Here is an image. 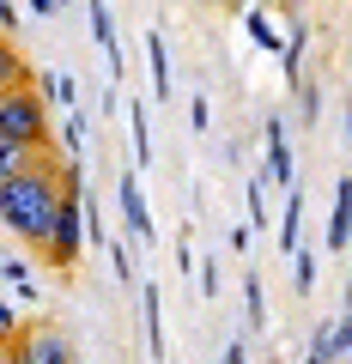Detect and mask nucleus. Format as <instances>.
Wrapping results in <instances>:
<instances>
[{"instance_id":"nucleus-13","label":"nucleus","mask_w":352,"mask_h":364,"mask_svg":"<svg viewBox=\"0 0 352 364\" xmlns=\"http://www.w3.org/2000/svg\"><path fill=\"white\" fill-rule=\"evenodd\" d=\"M292 286H298V298L316 291V255L310 249H292Z\"/></svg>"},{"instance_id":"nucleus-18","label":"nucleus","mask_w":352,"mask_h":364,"mask_svg":"<svg viewBox=\"0 0 352 364\" xmlns=\"http://www.w3.org/2000/svg\"><path fill=\"white\" fill-rule=\"evenodd\" d=\"M249 37H255L261 49H279V31L267 25V13H261V6H255V13H249Z\"/></svg>"},{"instance_id":"nucleus-11","label":"nucleus","mask_w":352,"mask_h":364,"mask_svg":"<svg viewBox=\"0 0 352 364\" xmlns=\"http://www.w3.org/2000/svg\"><path fill=\"white\" fill-rule=\"evenodd\" d=\"M140 310H146V346L152 352H164V310H158V286H146V298H140Z\"/></svg>"},{"instance_id":"nucleus-30","label":"nucleus","mask_w":352,"mask_h":364,"mask_svg":"<svg viewBox=\"0 0 352 364\" xmlns=\"http://www.w3.org/2000/svg\"><path fill=\"white\" fill-rule=\"evenodd\" d=\"M255 6H279V0H255Z\"/></svg>"},{"instance_id":"nucleus-23","label":"nucleus","mask_w":352,"mask_h":364,"mask_svg":"<svg viewBox=\"0 0 352 364\" xmlns=\"http://www.w3.org/2000/svg\"><path fill=\"white\" fill-rule=\"evenodd\" d=\"M67 140H73V146L85 140V109H79V104H73V116H67Z\"/></svg>"},{"instance_id":"nucleus-3","label":"nucleus","mask_w":352,"mask_h":364,"mask_svg":"<svg viewBox=\"0 0 352 364\" xmlns=\"http://www.w3.org/2000/svg\"><path fill=\"white\" fill-rule=\"evenodd\" d=\"M116 200H122V219H128V237H134V243H152V213H146V195H140V170L122 176Z\"/></svg>"},{"instance_id":"nucleus-24","label":"nucleus","mask_w":352,"mask_h":364,"mask_svg":"<svg viewBox=\"0 0 352 364\" xmlns=\"http://www.w3.org/2000/svg\"><path fill=\"white\" fill-rule=\"evenodd\" d=\"M0 31H18V0H0Z\"/></svg>"},{"instance_id":"nucleus-6","label":"nucleus","mask_w":352,"mask_h":364,"mask_svg":"<svg viewBox=\"0 0 352 364\" xmlns=\"http://www.w3.org/2000/svg\"><path fill=\"white\" fill-rule=\"evenodd\" d=\"M352 243V176L334 182V213H328V249Z\"/></svg>"},{"instance_id":"nucleus-10","label":"nucleus","mask_w":352,"mask_h":364,"mask_svg":"<svg viewBox=\"0 0 352 364\" xmlns=\"http://www.w3.org/2000/svg\"><path fill=\"white\" fill-rule=\"evenodd\" d=\"M18 79H31V73H25V55H18V49H13V37L0 31V91H13Z\"/></svg>"},{"instance_id":"nucleus-9","label":"nucleus","mask_w":352,"mask_h":364,"mask_svg":"<svg viewBox=\"0 0 352 364\" xmlns=\"http://www.w3.org/2000/svg\"><path fill=\"white\" fill-rule=\"evenodd\" d=\"M146 55H152V91H158V97H170V91H176V85H170V49H164L158 31L146 37Z\"/></svg>"},{"instance_id":"nucleus-17","label":"nucleus","mask_w":352,"mask_h":364,"mask_svg":"<svg viewBox=\"0 0 352 364\" xmlns=\"http://www.w3.org/2000/svg\"><path fill=\"white\" fill-rule=\"evenodd\" d=\"M298 109H304V122L322 116V85H316V79H298Z\"/></svg>"},{"instance_id":"nucleus-12","label":"nucleus","mask_w":352,"mask_h":364,"mask_svg":"<svg viewBox=\"0 0 352 364\" xmlns=\"http://www.w3.org/2000/svg\"><path fill=\"white\" fill-rule=\"evenodd\" d=\"M243 310H249V328H267V298H261V273H243Z\"/></svg>"},{"instance_id":"nucleus-14","label":"nucleus","mask_w":352,"mask_h":364,"mask_svg":"<svg viewBox=\"0 0 352 364\" xmlns=\"http://www.w3.org/2000/svg\"><path fill=\"white\" fill-rule=\"evenodd\" d=\"M43 97H49V104H67V109L79 104V91H73V79H67V73H43Z\"/></svg>"},{"instance_id":"nucleus-5","label":"nucleus","mask_w":352,"mask_h":364,"mask_svg":"<svg viewBox=\"0 0 352 364\" xmlns=\"http://www.w3.org/2000/svg\"><path fill=\"white\" fill-rule=\"evenodd\" d=\"M261 176H274L279 188H292V182H298V170H292V146H286V122H267V170H261Z\"/></svg>"},{"instance_id":"nucleus-26","label":"nucleus","mask_w":352,"mask_h":364,"mask_svg":"<svg viewBox=\"0 0 352 364\" xmlns=\"http://www.w3.org/2000/svg\"><path fill=\"white\" fill-rule=\"evenodd\" d=\"M31 13H37V18H55V13H61V0H31Z\"/></svg>"},{"instance_id":"nucleus-15","label":"nucleus","mask_w":352,"mask_h":364,"mask_svg":"<svg viewBox=\"0 0 352 364\" xmlns=\"http://www.w3.org/2000/svg\"><path fill=\"white\" fill-rule=\"evenodd\" d=\"M128 128H134V152H140V164L152 158V134H146V109L128 104Z\"/></svg>"},{"instance_id":"nucleus-19","label":"nucleus","mask_w":352,"mask_h":364,"mask_svg":"<svg viewBox=\"0 0 352 364\" xmlns=\"http://www.w3.org/2000/svg\"><path fill=\"white\" fill-rule=\"evenodd\" d=\"M110 255H116V279H122V286H134V279H140V261H134V249H128V243H116Z\"/></svg>"},{"instance_id":"nucleus-22","label":"nucleus","mask_w":352,"mask_h":364,"mask_svg":"<svg viewBox=\"0 0 352 364\" xmlns=\"http://www.w3.org/2000/svg\"><path fill=\"white\" fill-rule=\"evenodd\" d=\"M201 291H207V298H219V261H207V267H201Z\"/></svg>"},{"instance_id":"nucleus-7","label":"nucleus","mask_w":352,"mask_h":364,"mask_svg":"<svg viewBox=\"0 0 352 364\" xmlns=\"http://www.w3.org/2000/svg\"><path fill=\"white\" fill-rule=\"evenodd\" d=\"M298 231H304V188L292 182L286 188V213H279V249H286V255L298 249Z\"/></svg>"},{"instance_id":"nucleus-27","label":"nucleus","mask_w":352,"mask_h":364,"mask_svg":"<svg viewBox=\"0 0 352 364\" xmlns=\"http://www.w3.org/2000/svg\"><path fill=\"white\" fill-rule=\"evenodd\" d=\"M6 328H13V310H6V304H0V334H6Z\"/></svg>"},{"instance_id":"nucleus-16","label":"nucleus","mask_w":352,"mask_h":364,"mask_svg":"<svg viewBox=\"0 0 352 364\" xmlns=\"http://www.w3.org/2000/svg\"><path fill=\"white\" fill-rule=\"evenodd\" d=\"M304 49H310V31H298V37L286 43V79H292V85L304 79Z\"/></svg>"},{"instance_id":"nucleus-1","label":"nucleus","mask_w":352,"mask_h":364,"mask_svg":"<svg viewBox=\"0 0 352 364\" xmlns=\"http://www.w3.org/2000/svg\"><path fill=\"white\" fill-rule=\"evenodd\" d=\"M61 200H67V170L55 164L49 152H43L37 164L13 170V176H0V225H6L18 243H31V249L49 243Z\"/></svg>"},{"instance_id":"nucleus-28","label":"nucleus","mask_w":352,"mask_h":364,"mask_svg":"<svg viewBox=\"0 0 352 364\" xmlns=\"http://www.w3.org/2000/svg\"><path fill=\"white\" fill-rule=\"evenodd\" d=\"M340 304H346V310H352V279H346V291H340Z\"/></svg>"},{"instance_id":"nucleus-25","label":"nucleus","mask_w":352,"mask_h":364,"mask_svg":"<svg viewBox=\"0 0 352 364\" xmlns=\"http://www.w3.org/2000/svg\"><path fill=\"white\" fill-rule=\"evenodd\" d=\"M188 122H195V128H207V122H213V109H207V97H195V104H188Z\"/></svg>"},{"instance_id":"nucleus-2","label":"nucleus","mask_w":352,"mask_h":364,"mask_svg":"<svg viewBox=\"0 0 352 364\" xmlns=\"http://www.w3.org/2000/svg\"><path fill=\"white\" fill-rule=\"evenodd\" d=\"M0 134H13V140H25V146H49L43 91H31V79H18L13 91H0Z\"/></svg>"},{"instance_id":"nucleus-29","label":"nucleus","mask_w":352,"mask_h":364,"mask_svg":"<svg viewBox=\"0 0 352 364\" xmlns=\"http://www.w3.org/2000/svg\"><path fill=\"white\" fill-rule=\"evenodd\" d=\"M346 146H352V109H346Z\"/></svg>"},{"instance_id":"nucleus-4","label":"nucleus","mask_w":352,"mask_h":364,"mask_svg":"<svg viewBox=\"0 0 352 364\" xmlns=\"http://www.w3.org/2000/svg\"><path fill=\"white\" fill-rule=\"evenodd\" d=\"M18 352H25L31 364H67V358H79V346L67 334H55V328H31V334L18 340Z\"/></svg>"},{"instance_id":"nucleus-21","label":"nucleus","mask_w":352,"mask_h":364,"mask_svg":"<svg viewBox=\"0 0 352 364\" xmlns=\"http://www.w3.org/2000/svg\"><path fill=\"white\" fill-rule=\"evenodd\" d=\"M261 182H267V176L249 182V225H267V195H261Z\"/></svg>"},{"instance_id":"nucleus-8","label":"nucleus","mask_w":352,"mask_h":364,"mask_svg":"<svg viewBox=\"0 0 352 364\" xmlns=\"http://www.w3.org/2000/svg\"><path fill=\"white\" fill-rule=\"evenodd\" d=\"M43 152H49V146H25V140H13V134H0V176H13V170L37 164Z\"/></svg>"},{"instance_id":"nucleus-20","label":"nucleus","mask_w":352,"mask_h":364,"mask_svg":"<svg viewBox=\"0 0 352 364\" xmlns=\"http://www.w3.org/2000/svg\"><path fill=\"white\" fill-rule=\"evenodd\" d=\"M328 352H334V358H340V352H352V310L328 328Z\"/></svg>"}]
</instances>
